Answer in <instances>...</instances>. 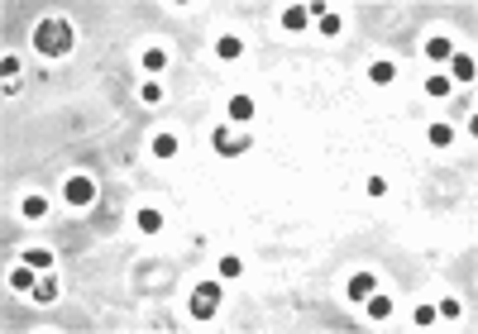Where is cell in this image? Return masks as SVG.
I'll list each match as a JSON object with an SVG mask.
<instances>
[{"label": "cell", "mask_w": 478, "mask_h": 334, "mask_svg": "<svg viewBox=\"0 0 478 334\" xmlns=\"http://www.w3.org/2000/svg\"><path fill=\"white\" fill-rule=\"evenodd\" d=\"M34 48H39L44 58H67V53L77 48V29H72V19H63V15L39 19V29H34Z\"/></svg>", "instance_id": "cell-1"}, {"label": "cell", "mask_w": 478, "mask_h": 334, "mask_svg": "<svg viewBox=\"0 0 478 334\" xmlns=\"http://www.w3.org/2000/svg\"><path fill=\"white\" fill-rule=\"evenodd\" d=\"M210 143H215V153H220V158H239V153H249V143H254V139H249L239 125H215Z\"/></svg>", "instance_id": "cell-2"}, {"label": "cell", "mask_w": 478, "mask_h": 334, "mask_svg": "<svg viewBox=\"0 0 478 334\" xmlns=\"http://www.w3.org/2000/svg\"><path fill=\"white\" fill-rule=\"evenodd\" d=\"M220 310V282H201L191 291V320H215Z\"/></svg>", "instance_id": "cell-3"}, {"label": "cell", "mask_w": 478, "mask_h": 334, "mask_svg": "<svg viewBox=\"0 0 478 334\" xmlns=\"http://www.w3.org/2000/svg\"><path fill=\"white\" fill-rule=\"evenodd\" d=\"M63 201H67V206H81V210H86V206L96 201V182H91L86 172L67 177V187H63Z\"/></svg>", "instance_id": "cell-4"}, {"label": "cell", "mask_w": 478, "mask_h": 334, "mask_svg": "<svg viewBox=\"0 0 478 334\" xmlns=\"http://www.w3.org/2000/svg\"><path fill=\"white\" fill-rule=\"evenodd\" d=\"M454 86H474V77H478V63L469 58V53H449V72H445Z\"/></svg>", "instance_id": "cell-5"}, {"label": "cell", "mask_w": 478, "mask_h": 334, "mask_svg": "<svg viewBox=\"0 0 478 334\" xmlns=\"http://www.w3.org/2000/svg\"><path fill=\"white\" fill-rule=\"evenodd\" d=\"M373 291H378V277H373V272H354L350 277V301L354 306H364Z\"/></svg>", "instance_id": "cell-6"}, {"label": "cell", "mask_w": 478, "mask_h": 334, "mask_svg": "<svg viewBox=\"0 0 478 334\" xmlns=\"http://www.w3.org/2000/svg\"><path fill=\"white\" fill-rule=\"evenodd\" d=\"M249 120H254V95H244V91H239V95H230V125H239V129H244Z\"/></svg>", "instance_id": "cell-7"}, {"label": "cell", "mask_w": 478, "mask_h": 334, "mask_svg": "<svg viewBox=\"0 0 478 334\" xmlns=\"http://www.w3.org/2000/svg\"><path fill=\"white\" fill-rule=\"evenodd\" d=\"M58 291H63V286H58V277H53V272H44V277L34 282V291H29V296H34L39 306H53V301H58Z\"/></svg>", "instance_id": "cell-8"}, {"label": "cell", "mask_w": 478, "mask_h": 334, "mask_svg": "<svg viewBox=\"0 0 478 334\" xmlns=\"http://www.w3.org/2000/svg\"><path fill=\"white\" fill-rule=\"evenodd\" d=\"M39 277H44V272L29 268V263H15V268H10V286H15V291H34V282H39Z\"/></svg>", "instance_id": "cell-9"}, {"label": "cell", "mask_w": 478, "mask_h": 334, "mask_svg": "<svg viewBox=\"0 0 478 334\" xmlns=\"http://www.w3.org/2000/svg\"><path fill=\"white\" fill-rule=\"evenodd\" d=\"M0 81H5V95L19 91V58H15V53H5V58H0Z\"/></svg>", "instance_id": "cell-10"}, {"label": "cell", "mask_w": 478, "mask_h": 334, "mask_svg": "<svg viewBox=\"0 0 478 334\" xmlns=\"http://www.w3.org/2000/svg\"><path fill=\"white\" fill-rule=\"evenodd\" d=\"M368 81H373V86H392V81H397V63H392V58H378V63L368 67Z\"/></svg>", "instance_id": "cell-11"}, {"label": "cell", "mask_w": 478, "mask_h": 334, "mask_svg": "<svg viewBox=\"0 0 478 334\" xmlns=\"http://www.w3.org/2000/svg\"><path fill=\"white\" fill-rule=\"evenodd\" d=\"M306 24H311V10H306V5H287V10H283V29L302 33Z\"/></svg>", "instance_id": "cell-12"}, {"label": "cell", "mask_w": 478, "mask_h": 334, "mask_svg": "<svg viewBox=\"0 0 478 334\" xmlns=\"http://www.w3.org/2000/svg\"><path fill=\"white\" fill-rule=\"evenodd\" d=\"M134 224H139V234H158V229H163V210L158 206H143L139 215H134Z\"/></svg>", "instance_id": "cell-13"}, {"label": "cell", "mask_w": 478, "mask_h": 334, "mask_svg": "<svg viewBox=\"0 0 478 334\" xmlns=\"http://www.w3.org/2000/svg\"><path fill=\"white\" fill-rule=\"evenodd\" d=\"M239 53H244V38H235V33H220V38H215V58H225V63H235Z\"/></svg>", "instance_id": "cell-14"}, {"label": "cell", "mask_w": 478, "mask_h": 334, "mask_svg": "<svg viewBox=\"0 0 478 334\" xmlns=\"http://www.w3.org/2000/svg\"><path fill=\"white\" fill-rule=\"evenodd\" d=\"M449 53H454V43H449L445 33H435V38H426V58H430V63H449Z\"/></svg>", "instance_id": "cell-15"}, {"label": "cell", "mask_w": 478, "mask_h": 334, "mask_svg": "<svg viewBox=\"0 0 478 334\" xmlns=\"http://www.w3.org/2000/svg\"><path fill=\"white\" fill-rule=\"evenodd\" d=\"M19 210H24V220H44V215H48V196H39V191H29V196L19 201Z\"/></svg>", "instance_id": "cell-16"}, {"label": "cell", "mask_w": 478, "mask_h": 334, "mask_svg": "<svg viewBox=\"0 0 478 334\" xmlns=\"http://www.w3.org/2000/svg\"><path fill=\"white\" fill-rule=\"evenodd\" d=\"M364 310H368V320H387L392 315V296H382V291H373L364 301Z\"/></svg>", "instance_id": "cell-17"}, {"label": "cell", "mask_w": 478, "mask_h": 334, "mask_svg": "<svg viewBox=\"0 0 478 334\" xmlns=\"http://www.w3.org/2000/svg\"><path fill=\"white\" fill-rule=\"evenodd\" d=\"M19 263H29V268H39V272H53V254H48V249H24Z\"/></svg>", "instance_id": "cell-18"}, {"label": "cell", "mask_w": 478, "mask_h": 334, "mask_svg": "<svg viewBox=\"0 0 478 334\" xmlns=\"http://www.w3.org/2000/svg\"><path fill=\"white\" fill-rule=\"evenodd\" d=\"M426 134H430V143H435V148H449V143H454V129H449L445 120H435V125H430Z\"/></svg>", "instance_id": "cell-19"}, {"label": "cell", "mask_w": 478, "mask_h": 334, "mask_svg": "<svg viewBox=\"0 0 478 334\" xmlns=\"http://www.w3.org/2000/svg\"><path fill=\"white\" fill-rule=\"evenodd\" d=\"M153 153L158 158H177V134H153Z\"/></svg>", "instance_id": "cell-20"}, {"label": "cell", "mask_w": 478, "mask_h": 334, "mask_svg": "<svg viewBox=\"0 0 478 334\" xmlns=\"http://www.w3.org/2000/svg\"><path fill=\"white\" fill-rule=\"evenodd\" d=\"M168 67V53L163 48H143V72H163Z\"/></svg>", "instance_id": "cell-21"}, {"label": "cell", "mask_w": 478, "mask_h": 334, "mask_svg": "<svg viewBox=\"0 0 478 334\" xmlns=\"http://www.w3.org/2000/svg\"><path fill=\"white\" fill-rule=\"evenodd\" d=\"M426 91L430 95H449V91H454V81H449L445 72H435V77H426Z\"/></svg>", "instance_id": "cell-22"}, {"label": "cell", "mask_w": 478, "mask_h": 334, "mask_svg": "<svg viewBox=\"0 0 478 334\" xmlns=\"http://www.w3.org/2000/svg\"><path fill=\"white\" fill-rule=\"evenodd\" d=\"M220 277H225V282H235V277H244V263H239L235 254H230V258H220Z\"/></svg>", "instance_id": "cell-23"}, {"label": "cell", "mask_w": 478, "mask_h": 334, "mask_svg": "<svg viewBox=\"0 0 478 334\" xmlns=\"http://www.w3.org/2000/svg\"><path fill=\"white\" fill-rule=\"evenodd\" d=\"M316 24H320V33H325V38H335V33L345 29V24H340V15H335V10H325V15H320Z\"/></svg>", "instance_id": "cell-24"}, {"label": "cell", "mask_w": 478, "mask_h": 334, "mask_svg": "<svg viewBox=\"0 0 478 334\" xmlns=\"http://www.w3.org/2000/svg\"><path fill=\"white\" fill-rule=\"evenodd\" d=\"M139 100H143V105H158V100H163V86H158V81H143V86H139Z\"/></svg>", "instance_id": "cell-25"}, {"label": "cell", "mask_w": 478, "mask_h": 334, "mask_svg": "<svg viewBox=\"0 0 478 334\" xmlns=\"http://www.w3.org/2000/svg\"><path fill=\"white\" fill-rule=\"evenodd\" d=\"M416 325H421V330H430V325H435V320H440V315H435V306H416Z\"/></svg>", "instance_id": "cell-26"}, {"label": "cell", "mask_w": 478, "mask_h": 334, "mask_svg": "<svg viewBox=\"0 0 478 334\" xmlns=\"http://www.w3.org/2000/svg\"><path fill=\"white\" fill-rule=\"evenodd\" d=\"M435 315H440V320H459L464 306H459V301H440V306H435Z\"/></svg>", "instance_id": "cell-27"}]
</instances>
